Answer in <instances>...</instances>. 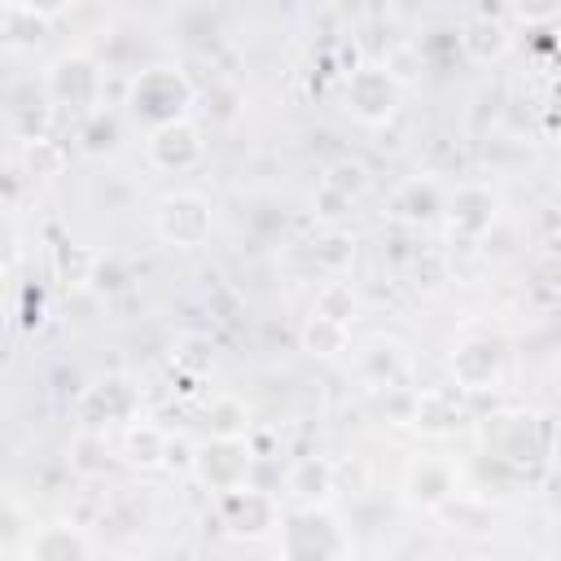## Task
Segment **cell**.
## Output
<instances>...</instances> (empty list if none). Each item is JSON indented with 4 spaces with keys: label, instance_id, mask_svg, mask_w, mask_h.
Segmentation results:
<instances>
[{
    "label": "cell",
    "instance_id": "6da1fadb",
    "mask_svg": "<svg viewBox=\"0 0 561 561\" xmlns=\"http://www.w3.org/2000/svg\"><path fill=\"white\" fill-rule=\"evenodd\" d=\"M193 105V83L171 70V66H153V70H140L127 88V110L136 123H149V127H162V123H175L184 118V110Z\"/></svg>",
    "mask_w": 561,
    "mask_h": 561
},
{
    "label": "cell",
    "instance_id": "7a4b0ae2",
    "mask_svg": "<svg viewBox=\"0 0 561 561\" xmlns=\"http://www.w3.org/2000/svg\"><path fill=\"white\" fill-rule=\"evenodd\" d=\"M280 552L294 557V561H307V557H346L351 552V539H346V530L337 526V517L329 508L307 504V508H298L285 522Z\"/></svg>",
    "mask_w": 561,
    "mask_h": 561
},
{
    "label": "cell",
    "instance_id": "3957f363",
    "mask_svg": "<svg viewBox=\"0 0 561 561\" xmlns=\"http://www.w3.org/2000/svg\"><path fill=\"white\" fill-rule=\"evenodd\" d=\"M44 92L57 105H92L105 92L101 61L92 53H61L44 75Z\"/></svg>",
    "mask_w": 561,
    "mask_h": 561
},
{
    "label": "cell",
    "instance_id": "277c9868",
    "mask_svg": "<svg viewBox=\"0 0 561 561\" xmlns=\"http://www.w3.org/2000/svg\"><path fill=\"white\" fill-rule=\"evenodd\" d=\"M250 460H254V451H250L245 434H210V443L197 447L193 473H197L206 486H215V491H232V486L245 482Z\"/></svg>",
    "mask_w": 561,
    "mask_h": 561
},
{
    "label": "cell",
    "instance_id": "5b68a950",
    "mask_svg": "<svg viewBox=\"0 0 561 561\" xmlns=\"http://www.w3.org/2000/svg\"><path fill=\"white\" fill-rule=\"evenodd\" d=\"M399 105V79L386 66H355L346 75V110L359 123H386Z\"/></svg>",
    "mask_w": 561,
    "mask_h": 561
},
{
    "label": "cell",
    "instance_id": "8992f818",
    "mask_svg": "<svg viewBox=\"0 0 561 561\" xmlns=\"http://www.w3.org/2000/svg\"><path fill=\"white\" fill-rule=\"evenodd\" d=\"M153 228L171 245H202L210 237V202L197 193H171L158 202Z\"/></svg>",
    "mask_w": 561,
    "mask_h": 561
},
{
    "label": "cell",
    "instance_id": "52a82bcc",
    "mask_svg": "<svg viewBox=\"0 0 561 561\" xmlns=\"http://www.w3.org/2000/svg\"><path fill=\"white\" fill-rule=\"evenodd\" d=\"M219 513H224V526L232 535H245V539H259V535H267L276 526V500L267 491H259V486H245V482L224 491Z\"/></svg>",
    "mask_w": 561,
    "mask_h": 561
},
{
    "label": "cell",
    "instance_id": "ba28073f",
    "mask_svg": "<svg viewBox=\"0 0 561 561\" xmlns=\"http://www.w3.org/2000/svg\"><path fill=\"white\" fill-rule=\"evenodd\" d=\"M495 210H500V202H495V193L486 184H460L451 193V202H447L451 237H465V241L486 237L491 224H495Z\"/></svg>",
    "mask_w": 561,
    "mask_h": 561
},
{
    "label": "cell",
    "instance_id": "9c48e42d",
    "mask_svg": "<svg viewBox=\"0 0 561 561\" xmlns=\"http://www.w3.org/2000/svg\"><path fill=\"white\" fill-rule=\"evenodd\" d=\"M197 158H202V136L193 123L175 118V123H162L149 131V162L158 171H188V167H197Z\"/></svg>",
    "mask_w": 561,
    "mask_h": 561
},
{
    "label": "cell",
    "instance_id": "30bf717a",
    "mask_svg": "<svg viewBox=\"0 0 561 561\" xmlns=\"http://www.w3.org/2000/svg\"><path fill=\"white\" fill-rule=\"evenodd\" d=\"M451 377L460 390H491L500 377V346L491 337H469L451 351Z\"/></svg>",
    "mask_w": 561,
    "mask_h": 561
},
{
    "label": "cell",
    "instance_id": "8fae6325",
    "mask_svg": "<svg viewBox=\"0 0 561 561\" xmlns=\"http://www.w3.org/2000/svg\"><path fill=\"white\" fill-rule=\"evenodd\" d=\"M31 561H88L96 552V539L83 530V526H44V530H31L26 548H22Z\"/></svg>",
    "mask_w": 561,
    "mask_h": 561
},
{
    "label": "cell",
    "instance_id": "7c38bea8",
    "mask_svg": "<svg viewBox=\"0 0 561 561\" xmlns=\"http://www.w3.org/2000/svg\"><path fill=\"white\" fill-rule=\"evenodd\" d=\"M403 495H408V504L438 513V508L456 495V473H451V465H443V460H416V465L408 469V478H403Z\"/></svg>",
    "mask_w": 561,
    "mask_h": 561
},
{
    "label": "cell",
    "instance_id": "4fadbf2b",
    "mask_svg": "<svg viewBox=\"0 0 561 561\" xmlns=\"http://www.w3.org/2000/svg\"><path fill=\"white\" fill-rule=\"evenodd\" d=\"M355 368H359V377H364L373 390L399 386L403 373H408V351H403V342H394V337H373V342H364V351L355 355Z\"/></svg>",
    "mask_w": 561,
    "mask_h": 561
},
{
    "label": "cell",
    "instance_id": "5bb4252c",
    "mask_svg": "<svg viewBox=\"0 0 561 561\" xmlns=\"http://www.w3.org/2000/svg\"><path fill=\"white\" fill-rule=\"evenodd\" d=\"M438 210H443V202H438L434 180H403V184L390 193V215H394L403 228H421V224H430Z\"/></svg>",
    "mask_w": 561,
    "mask_h": 561
},
{
    "label": "cell",
    "instance_id": "9a60e30c",
    "mask_svg": "<svg viewBox=\"0 0 561 561\" xmlns=\"http://www.w3.org/2000/svg\"><path fill=\"white\" fill-rule=\"evenodd\" d=\"M500 456L504 460H513V465H530L539 451H543V434H539V416H526V412H517V416H508L504 421V430H500Z\"/></svg>",
    "mask_w": 561,
    "mask_h": 561
},
{
    "label": "cell",
    "instance_id": "2e32d148",
    "mask_svg": "<svg viewBox=\"0 0 561 561\" xmlns=\"http://www.w3.org/2000/svg\"><path fill=\"white\" fill-rule=\"evenodd\" d=\"M412 425L421 434H451L460 425V408L447 390H421L416 408H412Z\"/></svg>",
    "mask_w": 561,
    "mask_h": 561
},
{
    "label": "cell",
    "instance_id": "e0dca14e",
    "mask_svg": "<svg viewBox=\"0 0 561 561\" xmlns=\"http://www.w3.org/2000/svg\"><path fill=\"white\" fill-rule=\"evenodd\" d=\"M285 486H289L298 500L320 504V500L333 491V465H329L324 456H302V460H294V465H289Z\"/></svg>",
    "mask_w": 561,
    "mask_h": 561
},
{
    "label": "cell",
    "instance_id": "ac0fdd59",
    "mask_svg": "<svg viewBox=\"0 0 561 561\" xmlns=\"http://www.w3.org/2000/svg\"><path fill=\"white\" fill-rule=\"evenodd\" d=\"M53 272H57V280H66L70 289H83V285H92L96 254H92L88 245H79V241H57V245H53Z\"/></svg>",
    "mask_w": 561,
    "mask_h": 561
},
{
    "label": "cell",
    "instance_id": "d6986e66",
    "mask_svg": "<svg viewBox=\"0 0 561 561\" xmlns=\"http://www.w3.org/2000/svg\"><path fill=\"white\" fill-rule=\"evenodd\" d=\"M167 434L158 430V425H149V421H136V425H127V438H123V451H127V460L131 465H140V469H153V465H167Z\"/></svg>",
    "mask_w": 561,
    "mask_h": 561
},
{
    "label": "cell",
    "instance_id": "ffe728a7",
    "mask_svg": "<svg viewBox=\"0 0 561 561\" xmlns=\"http://www.w3.org/2000/svg\"><path fill=\"white\" fill-rule=\"evenodd\" d=\"M460 48H465L473 61H491V57H500V53L508 48V35H504V26H500L495 18H473V22L460 31Z\"/></svg>",
    "mask_w": 561,
    "mask_h": 561
},
{
    "label": "cell",
    "instance_id": "44dd1931",
    "mask_svg": "<svg viewBox=\"0 0 561 561\" xmlns=\"http://www.w3.org/2000/svg\"><path fill=\"white\" fill-rule=\"evenodd\" d=\"M22 171H26L31 180H53V175L66 171V149H61L57 140H48V136L22 140Z\"/></svg>",
    "mask_w": 561,
    "mask_h": 561
},
{
    "label": "cell",
    "instance_id": "7402d4cb",
    "mask_svg": "<svg viewBox=\"0 0 561 561\" xmlns=\"http://www.w3.org/2000/svg\"><path fill=\"white\" fill-rule=\"evenodd\" d=\"M44 26H48V18H39V13L26 9L22 0L4 9V44H9V48H31V44H39V39H44Z\"/></svg>",
    "mask_w": 561,
    "mask_h": 561
},
{
    "label": "cell",
    "instance_id": "603a6c76",
    "mask_svg": "<svg viewBox=\"0 0 561 561\" xmlns=\"http://www.w3.org/2000/svg\"><path fill=\"white\" fill-rule=\"evenodd\" d=\"M346 324L342 320H329V316H311L307 324H302V346L311 351V355H337V351H346Z\"/></svg>",
    "mask_w": 561,
    "mask_h": 561
},
{
    "label": "cell",
    "instance_id": "cb8c5ba5",
    "mask_svg": "<svg viewBox=\"0 0 561 561\" xmlns=\"http://www.w3.org/2000/svg\"><path fill=\"white\" fill-rule=\"evenodd\" d=\"M206 430H210V434H245V430H250V412H245V403L232 399V394L215 399V403L206 408Z\"/></svg>",
    "mask_w": 561,
    "mask_h": 561
},
{
    "label": "cell",
    "instance_id": "d4e9b609",
    "mask_svg": "<svg viewBox=\"0 0 561 561\" xmlns=\"http://www.w3.org/2000/svg\"><path fill=\"white\" fill-rule=\"evenodd\" d=\"M355 307H359V298H355V289H351L346 280H329V285L316 294V311L329 316V320L351 324V320H355Z\"/></svg>",
    "mask_w": 561,
    "mask_h": 561
},
{
    "label": "cell",
    "instance_id": "484cf974",
    "mask_svg": "<svg viewBox=\"0 0 561 561\" xmlns=\"http://www.w3.org/2000/svg\"><path fill=\"white\" fill-rule=\"evenodd\" d=\"M9 127L18 131V140H39L48 127V105L44 101H13L9 105Z\"/></svg>",
    "mask_w": 561,
    "mask_h": 561
},
{
    "label": "cell",
    "instance_id": "4316f807",
    "mask_svg": "<svg viewBox=\"0 0 561 561\" xmlns=\"http://www.w3.org/2000/svg\"><path fill=\"white\" fill-rule=\"evenodd\" d=\"M110 465V456H105V438L101 434H79L75 443H70V469H79V473H101Z\"/></svg>",
    "mask_w": 561,
    "mask_h": 561
},
{
    "label": "cell",
    "instance_id": "83f0119b",
    "mask_svg": "<svg viewBox=\"0 0 561 561\" xmlns=\"http://www.w3.org/2000/svg\"><path fill=\"white\" fill-rule=\"evenodd\" d=\"M438 513L451 522V530H486V504H478V500L451 495V500H447Z\"/></svg>",
    "mask_w": 561,
    "mask_h": 561
},
{
    "label": "cell",
    "instance_id": "f1b7e54d",
    "mask_svg": "<svg viewBox=\"0 0 561 561\" xmlns=\"http://www.w3.org/2000/svg\"><path fill=\"white\" fill-rule=\"evenodd\" d=\"M127 285H131V272H127L118 259H96V272H92V289H96V294L114 298V294H123Z\"/></svg>",
    "mask_w": 561,
    "mask_h": 561
},
{
    "label": "cell",
    "instance_id": "f546056e",
    "mask_svg": "<svg viewBox=\"0 0 561 561\" xmlns=\"http://www.w3.org/2000/svg\"><path fill=\"white\" fill-rule=\"evenodd\" d=\"M118 145V123L110 114H96L88 127H83V149L88 153H110Z\"/></svg>",
    "mask_w": 561,
    "mask_h": 561
},
{
    "label": "cell",
    "instance_id": "4dcf8cb0",
    "mask_svg": "<svg viewBox=\"0 0 561 561\" xmlns=\"http://www.w3.org/2000/svg\"><path fill=\"white\" fill-rule=\"evenodd\" d=\"M285 478H289V473H280V460H272V456H254V460H250V473H245V486H259V491L276 495Z\"/></svg>",
    "mask_w": 561,
    "mask_h": 561
},
{
    "label": "cell",
    "instance_id": "1f68e13d",
    "mask_svg": "<svg viewBox=\"0 0 561 561\" xmlns=\"http://www.w3.org/2000/svg\"><path fill=\"white\" fill-rule=\"evenodd\" d=\"M237 110H241V92H237L232 83H215V88L206 92V114H210L215 123L237 118Z\"/></svg>",
    "mask_w": 561,
    "mask_h": 561
},
{
    "label": "cell",
    "instance_id": "d6a6232c",
    "mask_svg": "<svg viewBox=\"0 0 561 561\" xmlns=\"http://www.w3.org/2000/svg\"><path fill=\"white\" fill-rule=\"evenodd\" d=\"M316 263H320V267H329V272L346 267V263H351V237H342V232H329V237L316 245Z\"/></svg>",
    "mask_w": 561,
    "mask_h": 561
},
{
    "label": "cell",
    "instance_id": "836d02e7",
    "mask_svg": "<svg viewBox=\"0 0 561 561\" xmlns=\"http://www.w3.org/2000/svg\"><path fill=\"white\" fill-rule=\"evenodd\" d=\"M513 18L526 22V26H539V22H552L561 13V0H508Z\"/></svg>",
    "mask_w": 561,
    "mask_h": 561
},
{
    "label": "cell",
    "instance_id": "e575fe53",
    "mask_svg": "<svg viewBox=\"0 0 561 561\" xmlns=\"http://www.w3.org/2000/svg\"><path fill=\"white\" fill-rule=\"evenodd\" d=\"M381 66H386L399 83H408V79L425 66V57H421V48H403V44H399V48H390V53H386V61H381Z\"/></svg>",
    "mask_w": 561,
    "mask_h": 561
},
{
    "label": "cell",
    "instance_id": "d590c367",
    "mask_svg": "<svg viewBox=\"0 0 561 561\" xmlns=\"http://www.w3.org/2000/svg\"><path fill=\"white\" fill-rule=\"evenodd\" d=\"M324 180H329L333 188H342V193H351V197H355V193L364 188V167H359L355 158H337V162L329 167V175H324Z\"/></svg>",
    "mask_w": 561,
    "mask_h": 561
},
{
    "label": "cell",
    "instance_id": "8d00e7d4",
    "mask_svg": "<svg viewBox=\"0 0 561 561\" xmlns=\"http://www.w3.org/2000/svg\"><path fill=\"white\" fill-rule=\"evenodd\" d=\"M346 210H351V193H342L329 180H320V188H316V215L320 219H342Z\"/></svg>",
    "mask_w": 561,
    "mask_h": 561
},
{
    "label": "cell",
    "instance_id": "74e56055",
    "mask_svg": "<svg viewBox=\"0 0 561 561\" xmlns=\"http://www.w3.org/2000/svg\"><path fill=\"white\" fill-rule=\"evenodd\" d=\"M22 535H26V517H22V508L9 500L4 513H0V552H18Z\"/></svg>",
    "mask_w": 561,
    "mask_h": 561
},
{
    "label": "cell",
    "instance_id": "f35d334b",
    "mask_svg": "<svg viewBox=\"0 0 561 561\" xmlns=\"http://www.w3.org/2000/svg\"><path fill=\"white\" fill-rule=\"evenodd\" d=\"M193 460H197V447H188L184 438H171L167 443V465L171 469H193Z\"/></svg>",
    "mask_w": 561,
    "mask_h": 561
},
{
    "label": "cell",
    "instance_id": "ab89813d",
    "mask_svg": "<svg viewBox=\"0 0 561 561\" xmlns=\"http://www.w3.org/2000/svg\"><path fill=\"white\" fill-rule=\"evenodd\" d=\"M96 197H101L105 206H127V197H131V184H118V180H105V184H96Z\"/></svg>",
    "mask_w": 561,
    "mask_h": 561
},
{
    "label": "cell",
    "instance_id": "60d3db41",
    "mask_svg": "<svg viewBox=\"0 0 561 561\" xmlns=\"http://www.w3.org/2000/svg\"><path fill=\"white\" fill-rule=\"evenodd\" d=\"M22 4H26V9H35L39 18H48V22H53V18H61V13H66L75 0H22Z\"/></svg>",
    "mask_w": 561,
    "mask_h": 561
},
{
    "label": "cell",
    "instance_id": "b9f144b4",
    "mask_svg": "<svg viewBox=\"0 0 561 561\" xmlns=\"http://www.w3.org/2000/svg\"><path fill=\"white\" fill-rule=\"evenodd\" d=\"M280 224H285V215H280L276 206H259V210H254V228H259V232H272V228H280Z\"/></svg>",
    "mask_w": 561,
    "mask_h": 561
},
{
    "label": "cell",
    "instance_id": "7bdbcfd3",
    "mask_svg": "<svg viewBox=\"0 0 561 561\" xmlns=\"http://www.w3.org/2000/svg\"><path fill=\"white\" fill-rule=\"evenodd\" d=\"M184 351H188V355H184V364H188V368H206V359H210V355H206V342H202V337H188V342H184Z\"/></svg>",
    "mask_w": 561,
    "mask_h": 561
},
{
    "label": "cell",
    "instance_id": "ee69618b",
    "mask_svg": "<svg viewBox=\"0 0 561 561\" xmlns=\"http://www.w3.org/2000/svg\"><path fill=\"white\" fill-rule=\"evenodd\" d=\"M548 508L561 517V473H552V482H548Z\"/></svg>",
    "mask_w": 561,
    "mask_h": 561
}]
</instances>
